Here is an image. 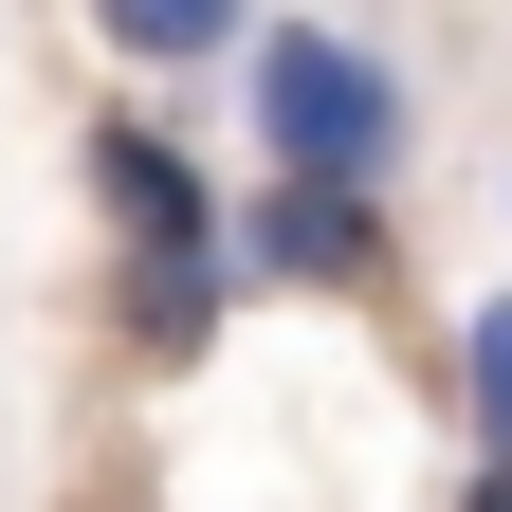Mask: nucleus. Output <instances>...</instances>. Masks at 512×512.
<instances>
[{"instance_id":"obj_1","label":"nucleus","mask_w":512,"mask_h":512,"mask_svg":"<svg viewBox=\"0 0 512 512\" xmlns=\"http://www.w3.org/2000/svg\"><path fill=\"white\" fill-rule=\"evenodd\" d=\"M238 110H256V147H275V183H330V202H384V183H403V74H384L348 19H256Z\"/></svg>"},{"instance_id":"obj_2","label":"nucleus","mask_w":512,"mask_h":512,"mask_svg":"<svg viewBox=\"0 0 512 512\" xmlns=\"http://www.w3.org/2000/svg\"><path fill=\"white\" fill-rule=\"evenodd\" d=\"M238 275H275V293H384L403 275V220L384 202H330V183H256V202L220 220Z\"/></svg>"},{"instance_id":"obj_3","label":"nucleus","mask_w":512,"mask_h":512,"mask_svg":"<svg viewBox=\"0 0 512 512\" xmlns=\"http://www.w3.org/2000/svg\"><path fill=\"white\" fill-rule=\"evenodd\" d=\"M92 220L128 238V256H220V183H202V147L183 128H147V110H92Z\"/></svg>"},{"instance_id":"obj_4","label":"nucleus","mask_w":512,"mask_h":512,"mask_svg":"<svg viewBox=\"0 0 512 512\" xmlns=\"http://www.w3.org/2000/svg\"><path fill=\"white\" fill-rule=\"evenodd\" d=\"M220 311H238V256H110V330L147 366H202Z\"/></svg>"},{"instance_id":"obj_5","label":"nucleus","mask_w":512,"mask_h":512,"mask_svg":"<svg viewBox=\"0 0 512 512\" xmlns=\"http://www.w3.org/2000/svg\"><path fill=\"white\" fill-rule=\"evenodd\" d=\"M110 55L128 74H238L256 19H220V0H110Z\"/></svg>"},{"instance_id":"obj_6","label":"nucleus","mask_w":512,"mask_h":512,"mask_svg":"<svg viewBox=\"0 0 512 512\" xmlns=\"http://www.w3.org/2000/svg\"><path fill=\"white\" fill-rule=\"evenodd\" d=\"M458 421H476V476H512V293H476L458 330Z\"/></svg>"},{"instance_id":"obj_7","label":"nucleus","mask_w":512,"mask_h":512,"mask_svg":"<svg viewBox=\"0 0 512 512\" xmlns=\"http://www.w3.org/2000/svg\"><path fill=\"white\" fill-rule=\"evenodd\" d=\"M439 512H512V476H458V494H439Z\"/></svg>"}]
</instances>
